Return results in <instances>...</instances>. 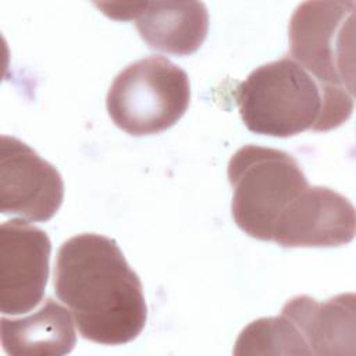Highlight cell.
Segmentation results:
<instances>
[{
  "instance_id": "obj_9",
  "label": "cell",
  "mask_w": 356,
  "mask_h": 356,
  "mask_svg": "<svg viewBox=\"0 0 356 356\" xmlns=\"http://www.w3.org/2000/svg\"><path fill=\"white\" fill-rule=\"evenodd\" d=\"M122 11L114 19H135L149 47L175 56H189L204 42L209 13L202 1H145L115 4Z\"/></svg>"
},
{
  "instance_id": "obj_7",
  "label": "cell",
  "mask_w": 356,
  "mask_h": 356,
  "mask_svg": "<svg viewBox=\"0 0 356 356\" xmlns=\"http://www.w3.org/2000/svg\"><path fill=\"white\" fill-rule=\"evenodd\" d=\"M64 182L54 165L22 140L0 138V211L47 221L60 209Z\"/></svg>"
},
{
  "instance_id": "obj_6",
  "label": "cell",
  "mask_w": 356,
  "mask_h": 356,
  "mask_svg": "<svg viewBox=\"0 0 356 356\" xmlns=\"http://www.w3.org/2000/svg\"><path fill=\"white\" fill-rule=\"evenodd\" d=\"M47 234L19 218L0 227V310L17 316L36 307L49 278Z\"/></svg>"
},
{
  "instance_id": "obj_2",
  "label": "cell",
  "mask_w": 356,
  "mask_h": 356,
  "mask_svg": "<svg viewBox=\"0 0 356 356\" xmlns=\"http://www.w3.org/2000/svg\"><path fill=\"white\" fill-rule=\"evenodd\" d=\"M234 96L249 131L277 138L338 128L353 111V106L331 99L289 54L253 70Z\"/></svg>"
},
{
  "instance_id": "obj_3",
  "label": "cell",
  "mask_w": 356,
  "mask_h": 356,
  "mask_svg": "<svg viewBox=\"0 0 356 356\" xmlns=\"http://www.w3.org/2000/svg\"><path fill=\"white\" fill-rule=\"evenodd\" d=\"M232 217L249 236L271 241L281 220L307 189L299 163L286 152L246 145L228 163Z\"/></svg>"
},
{
  "instance_id": "obj_4",
  "label": "cell",
  "mask_w": 356,
  "mask_h": 356,
  "mask_svg": "<svg viewBox=\"0 0 356 356\" xmlns=\"http://www.w3.org/2000/svg\"><path fill=\"white\" fill-rule=\"evenodd\" d=\"M355 10L353 0L305 1L289 21V56L348 106H355Z\"/></svg>"
},
{
  "instance_id": "obj_5",
  "label": "cell",
  "mask_w": 356,
  "mask_h": 356,
  "mask_svg": "<svg viewBox=\"0 0 356 356\" xmlns=\"http://www.w3.org/2000/svg\"><path fill=\"white\" fill-rule=\"evenodd\" d=\"M191 102L188 74L163 56H150L125 67L106 97L113 122L134 136L172 127Z\"/></svg>"
},
{
  "instance_id": "obj_8",
  "label": "cell",
  "mask_w": 356,
  "mask_h": 356,
  "mask_svg": "<svg viewBox=\"0 0 356 356\" xmlns=\"http://www.w3.org/2000/svg\"><path fill=\"white\" fill-rule=\"evenodd\" d=\"M355 207L325 186H307L273 234L284 248H332L355 236Z\"/></svg>"
},
{
  "instance_id": "obj_1",
  "label": "cell",
  "mask_w": 356,
  "mask_h": 356,
  "mask_svg": "<svg viewBox=\"0 0 356 356\" xmlns=\"http://www.w3.org/2000/svg\"><path fill=\"white\" fill-rule=\"evenodd\" d=\"M53 285L85 339L122 345L146 324L142 282L114 239L97 234L67 239L57 252Z\"/></svg>"
},
{
  "instance_id": "obj_10",
  "label": "cell",
  "mask_w": 356,
  "mask_h": 356,
  "mask_svg": "<svg viewBox=\"0 0 356 356\" xmlns=\"http://www.w3.org/2000/svg\"><path fill=\"white\" fill-rule=\"evenodd\" d=\"M281 314L293 325L303 355L355 353L353 293H341L325 302L298 295L284 305Z\"/></svg>"
},
{
  "instance_id": "obj_11",
  "label": "cell",
  "mask_w": 356,
  "mask_h": 356,
  "mask_svg": "<svg viewBox=\"0 0 356 356\" xmlns=\"http://www.w3.org/2000/svg\"><path fill=\"white\" fill-rule=\"evenodd\" d=\"M1 345L13 356H61L70 353L76 334L70 312L47 298L32 314L0 323Z\"/></svg>"
}]
</instances>
